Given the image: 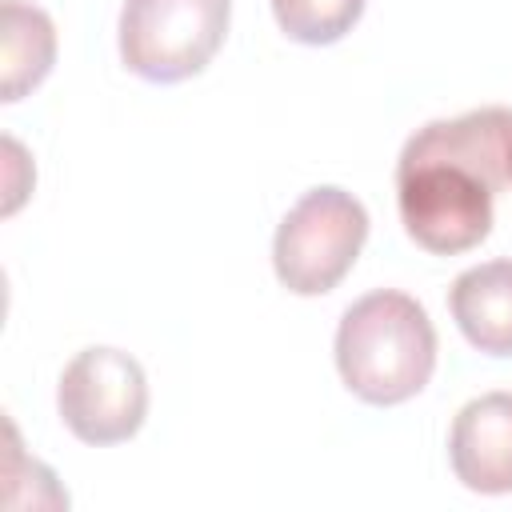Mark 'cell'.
<instances>
[{"instance_id":"obj_1","label":"cell","mask_w":512,"mask_h":512,"mask_svg":"<svg viewBox=\"0 0 512 512\" xmlns=\"http://www.w3.org/2000/svg\"><path fill=\"white\" fill-rule=\"evenodd\" d=\"M436 368V328L408 292L376 288L348 304L336 328V372L344 388L376 408L424 392Z\"/></svg>"},{"instance_id":"obj_2","label":"cell","mask_w":512,"mask_h":512,"mask_svg":"<svg viewBox=\"0 0 512 512\" xmlns=\"http://www.w3.org/2000/svg\"><path fill=\"white\" fill-rule=\"evenodd\" d=\"M364 240H368V212L352 192L336 184L308 188L276 228L272 240L276 280L296 296H324L352 272Z\"/></svg>"},{"instance_id":"obj_3","label":"cell","mask_w":512,"mask_h":512,"mask_svg":"<svg viewBox=\"0 0 512 512\" xmlns=\"http://www.w3.org/2000/svg\"><path fill=\"white\" fill-rule=\"evenodd\" d=\"M232 0H124L120 60L152 84H180L212 64L228 36Z\"/></svg>"},{"instance_id":"obj_4","label":"cell","mask_w":512,"mask_h":512,"mask_svg":"<svg viewBox=\"0 0 512 512\" xmlns=\"http://www.w3.org/2000/svg\"><path fill=\"white\" fill-rule=\"evenodd\" d=\"M396 204L404 232L432 256H460L488 240L496 192L452 160H396Z\"/></svg>"},{"instance_id":"obj_5","label":"cell","mask_w":512,"mask_h":512,"mask_svg":"<svg viewBox=\"0 0 512 512\" xmlns=\"http://www.w3.org/2000/svg\"><path fill=\"white\" fill-rule=\"evenodd\" d=\"M56 408L84 444L104 448L132 440L148 416V376L140 360L120 348H84L60 372Z\"/></svg>"},{"instance_id":"obj_6","label":"cell","mask_w":512,"mask_h":512,"mask_svg":"<svg viewBox=\"0 0 512 512\" xmlns=\"http://www.w3.org/2000/svg\"><path fill=\"white\" fill-rule=\"evenodd\" d=\"M448 460L468 492H512V392H484L456 412Z\"/></svg>"},{"instance_id":"obj_7","label":"cell","mask_w":512,"mask_h":512,"mask_svg":"<svg viewBox=\"0 0 512 512\" xmlns=\"http://www.w3.org/2000/svg\"><path fill=\"white\" fill-rule=\"evenodd\" d=\"M448 308L464 340L484 356H512V260H488L452 280Z\"/></svg>"},{"instance_id":"obj_8","label":"cell","mask_w":512,"mask_h":512,"mask_svg":"<svg viewBox=\"0 0 512 512\" xmlns=\"http://www.w3.org/2000/svg\"><path fill=\"white\" fill-rule=\"evenodd\" d=\"M56 64V24L24 0L0 4V100L16 104Z\"/></svg>"},{"instance_id":"obj_9","label":"cell","mask_w":512,"mask_h":512,"mask_svg":"<svg viewBox=\"0 0 512 512\" xmlns=\"http://www.w3.org/2000/svg\"><path fill=\"white\" fill-rule=\"evenodd\" d=\"M368 0H272V16L280 32L296 44H336L364 16Z\"/></svg>"},{"instance_id":"obj_10","label":"cell","mask_w":512,"mask_h":512,"mask_svg":"<svg viewBox=\"0 0 512 512\" xmlns=\"http://www.w3.org/2000/svg\"><path fill=\"white\" fill-rule=\"evenodd\" d=\"M4 156H8V200H4V216H12L16 208H20V200L32 192V184H24L20 176H16V168H20V156H24V148L12 140V136H4Z\"/></svg>"}]
</instances>
